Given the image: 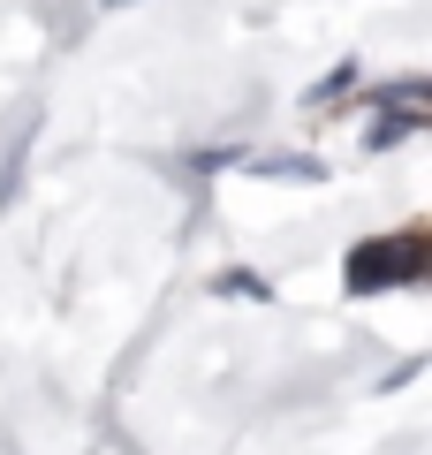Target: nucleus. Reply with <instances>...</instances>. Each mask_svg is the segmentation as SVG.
<instances>
[{
  "mask_svg": "<svg viewBox=\"0 0 432 455\" xmlns=\"http://www.w3.org/2000/svg\"><path fill=\"white\" fill-rule=\"evenodd\" d=\"M220 289H228V296H266V281H258V274H228Z\"/></svg>",
  "mask_w": 432,
  "mask_h": 455,
  "instance_id": "2",
  "label": "nucleus"
},
{
  "mask_svg": "<svg viewBox=\"0 0 432 455\" xmlns=\"http://www.w3.org/2000/svg\"><path fill=\"white\" fill-rule=\"evenodd\" d=\"M425 266H432V235H425V228H402V235H380V243H356L349 251V289L356 296L410 289V281H425Z\"/></svg>",
  "mask_w": 432,
  "mask_h": 455,
  "instance_id": "1",
  "label": "nucleus"
}]
</instances>
